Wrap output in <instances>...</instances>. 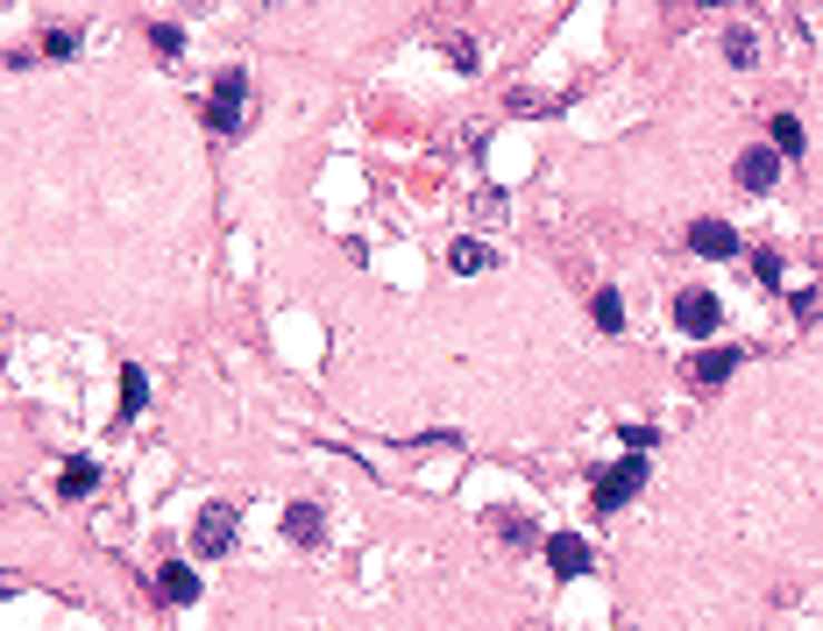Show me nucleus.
<instances>
[{
	"label": "nucleus",
	"instance_id": "obj_1",
	"mask_svg": "<svg viewBox=\"0 0 823 631\" xmlns=\"http://www.w3.org/2000/svg\"><path fill=\"white\" fill-rule=\"evenodd\" d=\"M242 121H248V79L227 71V79L214 86V100H206V128H214V136H235Z\"/></svg>",
	"mask_w": 823,
	"mask_h": 631
},
{
	"label": "nucleus",
	"instance_id": "obj_2",
	"mask_svg": "<svg viewBox=\"0 0 823 631\" xmlns=\"http://www.w3.org/2000/svg\"><path fill=\"white\" fill-rule=\"evenodd\" d=\"M235 532H242L235 504H206V511H199V525H193V546L206 553V561H221V553L235 546Z\"/></svg>",
	"mask_w": 823,
	"mask_h": 631
},
{
	"label": "nucleus",
	"instance_id": "obj_3",
	"mask_svg": "<svg viewBox=\"0 0 823 631\" xmlns=\"http://www.w3.org/2000/svg\"><path fill=\"white\" fill-rule=\"evenodd\" d=\"M639 490H646V462L631 454V462H618V469H604V475H597V511H625Z\"/></svg>",
	"mask_w": 823,
	"mask_h": 631
},
{
	"label": "nucleus",
	"instance_id": "obj_4",
	"mask_svg": "<svg viewBox=\"0 0 823 631\" xmlns=\"http://www.w3.org/2000/svg\"><path fill=\"white\" fill-rule=\"evenodd\" d=\"M675 327H682L688 341H711V334L724 327V305H717L711 292H682V298H675Z\"/></svg>",
	"mask_w": 823,
	"mask_h": 631
},
{
	"label": "nucleus",
	"instance_id": "obj_5",
	"mask_svg": "<svg viewBox=\"0 0 823 631\" xmlns=\"http://www.w3.org/2000/svg\"><path fill=\"white\" fill-rule=\"evenodd\" d=\"M540 546H547V568H553L561 582H568V575H582V568H589V546L576 540V532H553V540H540Z\"/></svg>",
	"mask_w": 823,
	"mask_h": 631
},
{
	"label": "nucleus",
	"instance_id": "obj_6",
	"mask_svg": "<svg viewBox=\"0 0 823 631\" xmlns=\"http://www.w3.org/2000/svg\"><path fill=\"white\" fill-rule=\"evenodd\" d=\"M774 178H781V157H774V149H745V157H738V185H745V193H767Z\"/></svg>",
	"mask_w": 823,
	"mask_h": 631
},
{
	"label": "nucleus",
	"instance_id": "obj_7",
	"mask_svg": "<svg viewBox=\"0 0 823 631\" xmlns=\"http://www.w3.org/2000/svg\"><path fill=\"white\" fill-rule=\"evenodd\" d=\"M732 369H738V348H703L696 362H688V384H703V391H711V384H724Z\"/></svg>",
	"mask_w": 823,
	"mask_h": 631
},
{
	"label": "nucleus",
	"instance_id": "obj_8",
	"mask_svg": "<svg viewBox=\"0 0 823 631\" xmlns=\"http://www.w3.org/2000/svg\"><path fill=\"white\" fill-rule=\"evenodd\" d=\"M688 241H696V256H738V235H732V227H724V220H696V227H688Z\"/></svg>",
	"mask_w": 823,
	"mask_h": 631
},
{
	"label": "nucleus",
	"instance_id": "obj_9",
	"mask_svg": "<svg viewBox=\"0 0 823 631\" xmlns=\"http://www.w3.org/2000/svg\"><path fill=\"white\" fill-rule=\"evenodd\" d=\"M448 263H454V277H483V270H497V256H490V241H454L448 248Z\"/></svg>",
	"mask_w": 823,
	"mask_h": 631
},
{
	"label": "nucleus",
	"instance_id": "obj_10",
	"mask_svg": "<svg viewBox=\"0 0 823 631\" xmlns=\"http://www.w3.org/2000/svg\"><path fill=\"white\" fill-rule=\"evenodd\" d=\"M284 532H292L298 546H313L320 532H327V519H320V504H292V511H284Z\"/></svg>",
	"mask_w": 823,
	"mask_h": 631
},
{
	"label": "nucleus",
	"instance_id": "obj_11",
	"mask_svg": "<svg viewBox=\"0 0 823 631\" xmlns=\"http://www.w3.org/2000/svg\"><path fill=\"white\" fill-rule=\"evenodd\" d=\"M164 597H170V603H199V575H193L185 561H170V568H164Z\"/></svg>",
	"mask_w": 823,
	"mask_h": 631
},
{
	"label": "nucleus",
	"instance_id": "obj_12",
	"mask_svg": "<svg viewBox=\"0 0 823 631\" xmlns=\"http://www.w3.org/2000/svg\"><path fill=\"white\" fill-rule=\"evenodd\" d=\"M774 157H802V121L795 114H774Z\"/></svg>",
	"mask_w": 823,
	"mask_h": 631
},
{
	"label": "nucleus",
	"instance_id": "obj_13",
	"mask_svg": "<svg viewBox=\"0 0 823 631\" xmlns=\"http://www.w3.org/2000/svg\"><path fill=\"white\" fill-rule=\"evenodd\" d=\"M589 313H597L604 334H625V298H618V292H597V305H589Z\"/></svg>",
	"mask_w": 823,
	"mask_h": 631
},
{
	"label": "nucleus",
	"instance_id": "obj_14",
	"mask_svg": "<svg viewBox=\"0 0 823 631\" xmlns=\"http://www.w3.org/2000/svg\"><path fill=\"white\" fill-rule=\"evenodd\" d=\"M149 405V384H143V369H121V418H136Z\"/></svg>",
	"mask_w": 823,
	"mask_h": 631
},
{
	"label": "nucleus",
	"instance_id": "obj_15",
	"mask_svg": "<svg viewBox=\"0 0 823 631\" xmlns=\"http://www.w3.org/2000/svg\"><path fill=\"white\" fill-rule=\"evenodd\" d=\"M724 57H732V65L745 71V65H753V57H760V43H753V29H732V36H724Z\"/></svg>",
	"mask_w": 823,
	"mask_h": 631
},
{
	"label": "nucleus",
	"instance_id": "obj_16",
	"mask_svg": "<svg viewBox=\"0 0 823 631\" xmlns=\"http://www.w3.org/2000/svg\"><path fill=\"white\" fill-rule=\"evenodd\" d=\"M511 114H561V100H553V92H511Z\"/></svg>",
	"mask_w": 823,
	"mask_h": 631
},
{
	"label": "nucleus",
	"instance_id": "obj_17",
	"mask_svg": "<svg viewBox=\"0 0 823 631\" xmlns=\"http://www.w3.org/2000/svg\"><path fill=\"white\" fill-rule=\"evenodd\" d=\"M92 483H100V462H71V469H65V490H71V496H86Z\"/></svg>",
	"mask_w": 823,
	"mask_h": 631
},
{
	"label": "nucleus",
	"instance_id": "obj_18",
	"mask_svg": "<svg viewBox=\"0 0 823 631\" xmlns=\"http://www.w3.org/2000/svg\"><path fill=\"white\" fill-rule=\"evenodd\" d=\"M448 57H454V65H462V71H476V65H483V50H476L469 36H454V43H448Z\"/></svg>",
	"mask_w": 823,
	"mask_h": 631
},
{
	"label": "nucleus",
	"instance_id": "obj_19",
	"mask_svg": "<svg viewBox=\"0 0 823 631\" xmlns=\"http://www.w3.org/2000/svg\"><path fill=\"white\" fill-rule=\"evenodd\" d=\"M618 440H625V447H631V454H646V447H654V440H660V433H654V426H625Z\"/></svg>",
	"mask_w": 823,
	"mask_h": 631
},
{
	"label": "nucleus",
	"instance_id": "obj_20",
	"mask_svg": "<svg viewBox=\"0 0 823 631\" xmlns=\"http://www.w3.org/2000/svg\"><path fill=\"white\" fill-rule=\"evenodd\" d=\"M43 50H50V57H71V50H79V36H71V29H50Z\"/></svg>",
	"mask_w": 823,
	"mask_h": 631
},
{
	"label": "nucleus",
	"instance_id": "obj_21",
	"mask_svg": "<svg viewBox=\"0 0 823 631\" xmlns=\"http://www.w3.org/2000/svg\"><path fill=\"white\" fill-rule=\"evenodd\" d=\"M711 8H732V0H711Z\"/></svg>",
	"mask_w": 823,
	"mask_h": 631
}]
</instances>
